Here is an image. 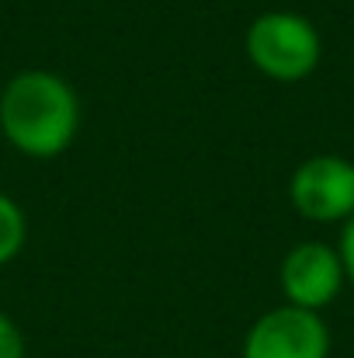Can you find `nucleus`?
Wrapping results in <instances>:
<instances>
[{"instance_id": "f257e3e1", "label": "nucleus", "mask_w": 354, "mask_h": 358, "mask_svg": "<svg viewBox=\"0 0 354 358\" xmlns=\"http://www.w3.org/2000/svg\"><path fill=\"white\" fill-rule=\"evenodd\" d=\"M80 98L52 70H21L0 94L3 139L35 160L59 157L80 132Z\"/></svg>"}, {"instance_id": "f03ea898", "label": "nucleus", "mask_w": 354, "mask_h": 358, "mask_svg": "<svg viewBox=\"0 0 354 358\" xmlns=\"http://www.w3.org/2000/svg\"><path fill=\"white\" fill-rule=\"evenodd\" d=\"M246 59L278 84L306 80L323 56V38L306 14L264 10L246 28Z\"/></svg>"}, {"instance_id": "7ed1b4c3", "label": "nucleus", "mask_w": 354, "mask_h": 358, "mask_svg": "<svg viewBox=\"0 0 354 358\" xmlns=\"http://www.w3.org/2000/svg\"><path fill=\"white\" fill-rule=\"evenodd\" d=\"M292 209L309 223H348L354 216V160L316 153L292 171Z\"/></svg>"}, {"instance_id": "20e7f679", "label": "nucleus", "mask_w": 354, "mask_h": 358, "mask_svg": "<svg viewBox=\"0 0 354 358\" xmlns=\"http://www.w3.org/2000/svg\"><path fill=\"white\" fill-rule=\"evenodd\" d=\"M243 358H330V327L313 310L274 306L250 324Z\"/></svg>"}, {"instance_id": "39448f33", "label": "nucleus", "mask_w": 354, "mask_h": 358, "mask_svg": "<svg viewBox=\"0 0 354 358\" xmlns=\"http://www.w3.org/2000/svg\"><path fill=\"white\" fill-rule=\"evenodd\" d=\"M278 282L288 306L320 313L341 296V289L348 285V275H344L337 247L323 240H302L285 254L278 268Z\"/></svg>"}, {"instance_id": "423d86ee", "label": "nucleus", "mask_w": 354, "mask_h": 358, "mask_svg": "<svg viewBox=\"0 0 354 358\" xmlns=\"http://www.w3.org/2000/svg\"><path fill=\"white\" fill-rule=\"evenodd\" d=\"M24 240H28V220H24V209H21L10 195L0 192V268L10 264V261L21 254Z\"/></svg>"}, {"instance_id": "0eeeda50", "label": "nucleus", "mask_w": 354, "mask_h": 358, "mask_svg": "<svg viewBox=\"0 0 354 358\" xmlns=\"http://www.w3.org/2000/svg\"><path fill=\"white\" fill-rule=\"evenodd\" d=\"M24 355H28V345H24L21 327L7 313H0V358H24Z\"/></svg>"}, {"instance_id": "6e6552de", "label": "nucleus", "mask_w": 354, "mask_h": 358, "mask_svg": "<svg viewBox=\"0 0 354 358\" xmlns=\"http://www.w3.org/2000/svg\"><path fill=\"white\" fill-rule=\"evenodd\" d=\"M337 254H341V264H344V275L354 285V216L344 223L341 230V243H337Z\"/></svg>"}]
</instances>
